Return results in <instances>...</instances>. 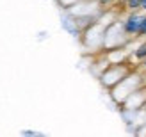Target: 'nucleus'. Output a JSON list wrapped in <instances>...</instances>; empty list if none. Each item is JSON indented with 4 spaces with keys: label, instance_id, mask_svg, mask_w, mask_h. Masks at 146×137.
<instances>
[{
    "label": "nucleus",
    "instance_id": "f257e3e1",
    "mask_svg": "<svg viewBox=\"0 0 146 137\" xmlns=\"http://www.w3.org/2000/svg\"><path fill=\"white\" fill-rule=\"evenodd\" d=\"M144 77L141 73H137V71H132L128 77H125L123 80L118 84V85H114V87L111 89V96L116 103H118L119 107L123 105V102L132 95V93H135L139 87H143L144 85Z\"/></svg>",
    "mask_w": 146,
    "mask_h": 137
},
{
    "label": "nucleus",
    "instance_id": "f03ea898",
    "mask_svg": "<svg viewBox=\"0 0 146 137\" xmlns=\"http://www.w3.org/2000/svg\"><path fill=\"white\" fill-rule=\"evenodd\" d=\"M132 68L127 62H116V64H109V66L104 69V73L100 75L102 84L105 85L107 89H112L114 85H118L125 77H128L132 73Z\"/></svg>",
    "mask_w": 146,
    "mask_h": 137
},
{
    "label": "nucleus",
    "instance_id": "7ed1b4c3",
    "mask_svg": "<svg viewBox=\"0 0 146 137\" xmlns=\"http://www.w3.org/2000/svg\"><path fill=\"white\" fill-rule=\"evenodd\" d=\"M146 13H139L137 11H128L127 18L123 20V28H125L127 36H137L139 34V28H141V21L144 18Z\"/></svg>",
    "mask_w": 146,
    "mask_h": 137
},
{
    "label": "nucleus",
    "instance_id": "20e7f679",
    "mask_svg": "<svg viewBox=\"0 0 146 137\" xmlns=\"http://www.w3.org/2000/svg\"><path fill=\"white\" fill-rule=\"evenodd\" d=\"M146 103V87L143 85V87H139L135 93H132L125 102H123V109L125 111H137V109H141V107Z\"/></svg>",
    "mask_w": 146,
    "mask_h": 137
},
{
    "label": "nucleus",
    "instance_id": "39448f33",
    "mask_svg": "<svg viewBox=\"0 0 146 137\" xmlns=\"http://www.w3.org/2000/svg\"><path fill=\"white\" fill-rule=\"evenodd\" d=\"M125 7L128 11H137V9H141V0H127Z\"/></svg>",
    "mask_w": 146,
    "mask_h": 137
},
{
    "label": "nucleus",
    "instance_id": "423d86ee",
    "mask_svg": "<svg viewBox=\"0 0 146 137\" xmlns=\"http://www.w3.org/2000/svg\"><path fill=\"white\" fill-rule=\"evenodd\" d=\"M137 38H146V14L141 21V28H139V34H137Z\"/></svg>",
    "mask_w": 146,
    "mask_h": 137
},
{
    "label": "nucleus",
    "instance_id": "0eeeda50",
    "mask_svg": "<svg viewBox=\"0 0 146 137\" xmlns=\"http://www.w3.org/2000/svg\"><path fill=\"white\" fill-rule=\"evenodd\" d=\"M143 66H144V68H146V57H144V61H143Z\"/></svg>",
    "mask_w": 146,
    "mask_h": 137
},
{
    "label": "nucleus",
    "instance_id": "6e6552de",
    "mask_svg": "<svg viewBox=\"0 0 146 137\" xmlns=\"http://www.w3.org/2000/svg\"><path fill=\"white\" fill-rule=\"evenodd\" d=\"M118 2H121V4H125V2H127V0H118Z\"/></svg>",
    "mask_w": 146,
    "mask_h": 137
}]
</instances>
